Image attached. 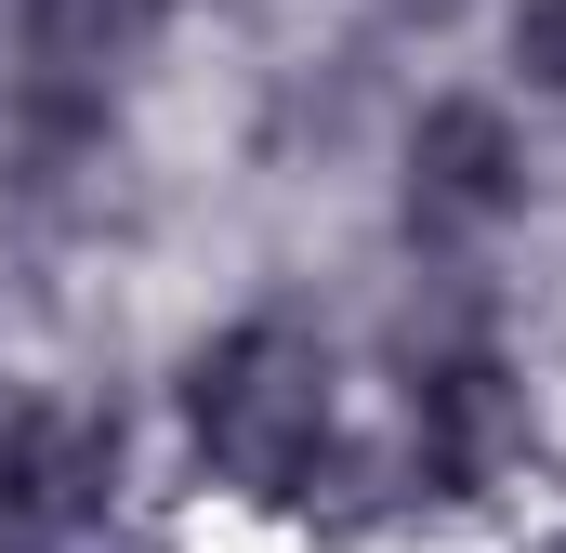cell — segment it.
Returning <instances> with one entry per match:
<instances>
[{
	"mask_svg": "<svg viewBox=\"0 0 566 553\" xmlns=\"http://www.w3.org/2000/svg\"><path fill=\"white\" fill-rule=\"evenodd\" d=\"M409 435H422L434 488H488L527 435V396L501 369V343L461 316V330H409Z\"/></svg>",
	"mask_w": 566,
	"mask_h": 553,
	"instance_id": "cell-4",
	"label": "cell"
},
{
	"mask_svg": "<svg viewBox=\"0 0 566 553\" xmlns=\"http://www.w3.org/2000/svg\"><path fill=\"white\" fill-rule=\"evenodd\" d=\"M514 66L527 93H566V0H514Z\"/></svg>",
	"mask_w": 566,
	"mask_h": 553,
	"instance_id": "cell-6",
	"label": "cell"
},
{
	"mask_svg": "<svg viewBox=\"0 0 566 553\" xmlns=\"http://www.w3.org/2000/svg\"><path fill=\"white\" fill-rule=\"evenodd\" d=\"M133 13L145 0H27V106L53 133H93L106 119V80H119Z\"/></svg>",
	"mask_w": 566,
	"mask_h": 553,
	"instance_id": "cell-5",
	"label": "cell"
},
{
	"mask_svg": "<svg viewBox=\"0 0 566 553\" xmlns=\"http://www.w3.org/2000/svg\"><path fill=\"white\" fill-rule=\"evenodd\" d=\"M119 514V421L106 409H13L0 421V541L66 553Z\"/></svg>",
	"mask_w": 566,
	"mask_h": 553,
	"instance_id": "cell-3",
	"label": "cell"
},
{
	"mask_svg": "<svg viewBox=\"0 0 566 553\" xmlns=\"http://www.w3.org/2000/svg\"><path fill=\"white\" fill-rule=\"evenodd\" d=\"M527 211V133L501 93H434L409 119V238H501Z\"/></svg>",
	"mask_w": 566,
	"mask_h": 553,
	"instance_id": "cell-2",
	"label": "cell"
},
{
	"mask_svg": "<svg viewBox=\"0 0 566 553\" xmlns=\"http://www.w3.org/2000/svg\"><path fill=\"white\" fill-rule=\"evenodd\" d=\"M382 13H409V27H448V13H461V0H382Z\"/></svg>",
	"mask_w": 566,
	"mask_h": 553,
	"instance_id": "cell-7",
	"label": "cell"
},
{
	"mask_svg": "<svg viewBox=\"0 0 566 553\" xmlns=\"http://www.w3.org/2000/svg\"><path fill=\"white\" fill-rule=\"evenodd\" d=\"M329 421H343V369H329V343L303 316H238V330H211L185 356V435L238 501L316 488Z\"/></svg>",
	"mask_w": 566,
	"mask_h": 553,
	"instance_id": "cell-1",
	"label": "cell"
}]
</instances>
